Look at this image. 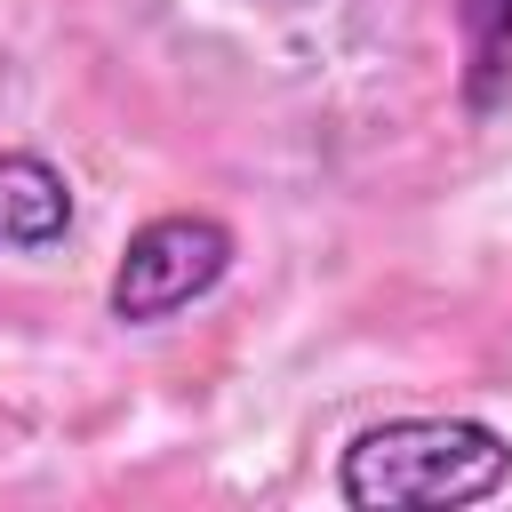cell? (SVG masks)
I'll use <instances>...</instances> for the list:
<instances>
[{
	"label": "cell",
	"mask_w": 512,
	"mask_h": 512,
	"mask_svg": "<svg viewBox=\"0 0 512 512\" xmlns=\"http://www.w3.org/2000/svg\"><path fill=\"white\" fill-rule=\"evenodd\" d=\"M256 8H312V0H256Z\"/></svg>",
	"instance_id": "5"
},
{
	"label": "cell",
	"mask_w": 512,
	"mask_h": 512,
	"mask_svg": "<svg viewBox=\"0 0 512 512\" xmlns=\"http://www.w3.org/2000/svg\"><path fill=\"white\" fill-rule=\"evenodd\" d=\"M72 232V176L40 152H0V256H40Z\"/></svg>",
	"instance_id": "3"
},
{
	"label": "cell",
	"mask_w": 512,
	"mask_h": 512,
	"mask_svg": "<svg viewBox=\"0 0 512 512\" xmlns=\"http://www.w3.org/2000/svg\"><path fill=\"white\" fill-rule=\"evenodd\" d=\"M232 256H240V240H232L224 216L168 208V216L128 232V248H120V264L104 280V304H112L120 328H160V320L192 312L200 296H216L232 280Z\"/></svg>",
	"instance_id": "2"
},
{
	"label": "cell",
	"mask_w": 512,
	"mask_h": 512,
	"mask_svg": "<svg viewBox=\"0 0 512 512\" xmlns=\"http://www.w3.org/2000/svg\"><path fill=\"white\" fill-rule=\"evenodd\" d=\"M456 40H464V112L488 120L512 96V0H456Z\"/></svg>",
	"instance_id": "4"
},
{
	"label": "cell",
	"mask_w": 512,
	"mask_h": 512,
	"mask_svg": "<svg viewBox=\"0 0 512 512\" xmlns=\"http://www.w3.org/2000/svg\"><path fill=\"white\" fill-rule=\"evenodd\" d=\"M512 488V440L488 416H384L336 456L352 512H472Z\"/></svg>",
	"instance_id": "1"
}]
</instances>
